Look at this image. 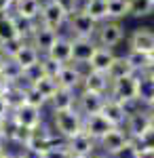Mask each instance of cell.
<instances>
[{
  "label": "cell",
  "mask_w": 154,
  "mask_h": 158,
  "mask_svg": "<svg viewBox=\"0 0 154 158\" xmlns=\"http://www.w3.org/2000/svg\"><path fill=\"white\" fill-rule=\"evenodd\" d=\"M68 11L61 6L59 0H42V6H40V17H38V23L51 27L55 32H59L63 25L68 23Z\"/></svg>",
  "instance_id": "cell-4"
},
{
  "label": "cell",
  "mask_w": 154,
  "mask_h": 158,
  "mask_svg": "<svg viewBox=\"0 0 154 158\" xmlns=\"http://www.w3.org/2000/svg\"><path fill=\"white\" fill-rule=\"evenodd\" d=\"M114 59H116L114 49H104V47H99V49L95 51V55L91 57L89 65H87V70L108 74V70H110V65H112V61H114Z\"/></svg>",
  "instance_id": "cell-22"
},
{
  "label": "cell",
  "mask_w": 154,
  "mask_h": 158,
  "mask_svg": "<svg viewBox=\"0 0 154 158\" xmlns=\"http://www.w3.org/2000/svg\"><path fill=\"white\" fill-rule=\"evenodd\" d=\"M45 57L51 61H55L57 65H66L72 63V38L70 36H57V40L53 42V47L45 53Z\"/></svg>",
  "instance_id": "cell-16"
},
{
  "label": "cell",
  "mask_w": 154,
  "mask_h": 158,
  "mask_svg": "<svg viewBox=\"0 0 154 158\" xmlns=\"http://www.w3.org/2000/svg\"><path fill=\"white\" fill-rule=\"evenodd\" d=\"M143 108H146V112H148V116H150V118H152V122H154V99L150 101V103H148V106H143Z\"/></svg>",
  "instance_id": "cell-42"
},
{
  "label": "cell",
  "mask_w": 154,
  "mask_h": 158,
  "mask_svg": "<svg viewBox=\"0 0 154 158\" xmlns=\"http://www.w3.org/2000/svg\"><path fill=\"white\" fill-rule=\"evenodd\" d=\"M42 112H45V110H38V108H34V106H28V103H24V106H19V108L13 110L9 120L15 122V124H19V127H24V129L34 131V129H38V127L45 122Z\"/></svg>",
  "instance_id": "cell-7"
},
{
  "label": "cell",
  "mask_w": 154,
  "mask_h": 158,
  "mask_svg": "<svg viewBox=\"0 0 154 158\" xmlns=\"http://www.w3.org/2000/svg\"><path fill=\"white\" fill-rule=\"evenodd\" d=\"M57 36H59V32H55V30H51V27H45V25L38 23L36 30H34V34H32V38H30V42L45 55V53L53 47V42L57 40Z\"/></svg>",
  "instance_id": "cell-19"
},
{
  "label": "cell",
  "mask_w": 154,
  "mask_h": 158,
  "mask_svg": "<svg viewBox=\"0 0 154 158\" xmlns=\"http://www.w3.org/2000/svg\"><path fill=\"white\" fill-rule=\"evenodd\" d=\"M150 65H154V49L148 53V68H150Z\"/></svg>",
  "instance_id": "cell-46"
},
{
  "label": "cell",
  "mask_w": 154,
  "mask_h": 158,
  "mask_svg": "<svg viewBox=\"0 0 154 158\" xmlns=\"http://www.w3.org/2000/svg\"><path fill=\"white\" fill-rule=\"evenodd\" d=\"M101 116L106 118L112 127H125V122L129 118V110L125 103H120L112 97H106V103L101 108Z\"/></svg>",
  "instance_id": "cell-17"
},
{
  "label": "cell",
  "mask_w": 154,
  "mask_h": 158,
  "mask_svg": "<svg viewBox=\"0 0 154 158\" xmlns=\"http://www.w3.org/2000/svg\"><path fill=\"white\" fill-rule=\"evenodd\" d=\"M6 80H4V76H2V72H0V95H2V91H4V89H6Z\"/></svg>",
  "instance_id": "cell-44"
},
{
  "label": "cell",
  "mask_w": 154,
  "mask_h": 158,
  "mask_svg": "<svg viewBox=\"0 0 154 158\" xmlns=\"http://www.w3.org/2000/svg\"><path fill=\"white\" fill-rule=\"evenodd\" d=\"M13 6H15V0H0V13L2 15L13 13Z\"/></svg>",
  "instance_id": "cell-39"
},
{
  "label": "cell",
  "mask_w": 154,
  "mask_h": 158,
  "mask_svg": "<svg viewBox=\"0 0 154 158\" xmlns=\"http://www.w3.org/2000/svg\"><path fill=\"white\" fill-rule=\"evenodd\" d=\"M4 158H21V156H19V152H15V150H9V154H6Z\"/></svg>",
  "instance_id": "cell-47"
},
{
  "label": "cell",
  "mask_w": 154,
  "mask_h": 158,
  "mask_svg": "<svg viewBox=\"0 0 154 158\" xmlns=\"http://www.w3.org/2000/svg\"><path fill=\"white\" fill-rule=\"evenodd\" d=\"M131 15V2L129 0H108V19L120 21Z\"/></svg>",
  "instance_id": "cell-29"
},
{
  "label": "cell",
  "mask_w": 154,
  "mask_h": 158,
  "mask_svg": "<svg viewBox=\"0 0 154 158\" xmlns=\"http://www.w3.org/2000/svg\"><path fill=\"white\" fill-rule=\"evenodd\" d=\"M76 99H78V91H68V89H57V93L49 101V110L51 112H61V110H72L76 108Z\"/></svg>",
  "instance_id": "cell-21"
},
{
  "label": "cell",
  "mask_w": 154,
  "mask_h": 158,
  "mask_svg": "<svg viewBox=\"0 0 154 158\" xmlns=\"http://www.w3.org/2000/svg\"><path fill=\"white\" fill-rule=\"evenodd\" d=\"M146 76H148V78H150V80H154V65H150V68H148V70H146Z\"/></svg>",
  "instance_id": "cell-45"
},
{
  "label": "cell",
  "mask_w": 154,
  "mask_h": 158,
  "mask_svg": "<svg viewBox=\"0 0 154 158\" xmlns=\"http://www.w3.org/2000/svg\"><path fill=\"white\" fill-rule=\"evenodd\" d=\"M135 74V70L131 68L127 55H116V59L112 61L110 70H108V78L110 80H118V78H125V76H131Z\"/></svg>",
  "instance_id": "cell-26"
},
{
  "label": "cell",
  "mask_w": 154,
  "mask_h": 158,
  "mask_svg": "<svg viewBox=\"0 0 154 158\" xmlns=\"http://www.w3.org/2000/svg\"><path fill=\"white\" fill-rule=\"evenodd\" d=\"M19 152V156L21 158H38L36 154H32V152H28V150H17Z\"/></svg>",
  "instance_id": "cell-43"
},
{
  "label": "cell",
  "mask_w": 154,
  "mask_h": 158,
  "mask_svg": "<svg viewBox=\"0 0 154 158\" xmlns=\"http://www.w3.org/2000/svg\"><path fill=\"white\" fill-rule=\"evenodd\" d=\"M91 158H112V156H108V154H104V152H99V150H97Z\"/></svg>",
  "instance_id": "cell-48"
},
{
  "label": "cell",
  "mask_w": 154,
  "mask_h": 158,
  "mask_svg": "<svg viewBox=\"0 0 154 158\" xmlns=\"http://www.w3.org/2000/svg\"><path fill=\"white\" fill-rule=\"evenodd\" d=\"M110 85H112V80L108 78V74L93 72V70H84L80 91H89V93L108 95V93H110Z\"/></svg>",
  "instance_id": "cell-15"
},
{
  "label": "cell",
  "mask_w": 154,
  "mask_h": 158,
  "mask_svg": "<svg viewBox=\"0 0 154 158\" xmlns=\"http://www.w3.org/2000/svg\"><path fill=\"white\" fill-rule=\"evenodd\" d=\"M24 91H25V85H9L4 91H2V99L6 101L9 110H15L19 106H24Z\"/></svg>",
  "instance_id": "cell-28"
},
{
  "label": "cell",
  "mask_w": 154,
  "mask_h": 158,
  "mask_svg": "<svg viewBox=\"0 0 154 158\" xmlns=\"http://www.w3.org/2000/svg\"><path fill=\"white\" fill-rule=\"evenodd\" d=\"M11 118V110H9V106H6V101L2 99V95H0V120H9Z\"/></svg>",
  "instance_id": "cell-38"
},
{
  "label": "cell",
  "mask_w": 154,
  "mask_h": 158,
  "mask_svg": "<svg viewBox=\"0 0 154 158\" xmlns=\"http://www.w3.org/2000/svg\"><path fill=\"white\" fill-rule=\"evenodd\" d=\"M112 129H114V127H112V124H110L101 114H93V116H87V118H84L83 131L87 135H91L95 141H99V139H101L108 131H112Z\"/></svg>",
  "instance_id": "cell-20"
},
{
  "label": "cell",
  "mask_w": 154,
  "mask_h": 158,
  "mask_svg": "<svg viewBox=\"0 0 154 158\" xmlns=\"http://www.w3.org/2000/svg\"><path fill=\"white\" fill-rule=\"evenodd\" d=\"M108 95H99V93H89V91H78V99H76V110L87 116H93V114H101V108L106 103Z\"/></svg>",
  "instance_id": "cell-13"
},
{
  "label": "cell",
  "mask_w": 154,
  "mask_h": 158,
  "mask_svg": "<svg viewBox=\"0 0 154 158\" xmlns=\"http://www.w3.org/2000/svg\"><path fill=\"white\" fill-rule=\"evenodd\" d=\"M24 101L28 103V106H34V108H38V110H45V108H49V101L38 91H36L34 86H30V85H25V91H24Z\"/></svg>",
  "instance_id": "cell-33"
},
{
  "label": "cell",
  "mask_w": 154,
  "mask_h": 158,
  "mask_svg": "<svg viewBox=\"0 0 154 158\" xmlns=\"http://www.w3.org/2000/svg\"><path fill=\"white\" fill-rule=\"evenodd\" d=\"M154 49V32L150 27H135L129 36V51L148 55Z\"/></svg>",
  "instance_id": "cell-18"
},
{
  "label": "cell",
  "mask_w": 154,
  "mask_h": 158,
  "mask_svg": "<svg viewBox=\"0 0 154 158\" xmlns=\"http://www.w3.org/2000/svg\"><path fill=\"white\" fill-rule=\"evenodd\" d=\"M4 61H6V55L2 53V49H0V68H2V63H4Z\"/></svg>",
  "instance_id": "cell-49"
},
{
  "label": "cell",
  "mask_w": 154,
  "mask_h": 158,
  "mask_svg": "<svg viewBox=\"0 0 154 158\" xmlns=\"http://www.w3.org/2000/svg\"><path fill=\"white\" fill-rule=\"evenodd\" d=\"M0 72L4 76L6 85H25L24 82V70H21L11 57H6V61H4L2 68H0Z\"/></svg>",
  "instance_id": "cell-27"
},
{
  "label": "cell",
  "mask_w": 154,
  "mask_h": 158,
  "mask_svg": "<svg viewBox=\"0 0 154 158\" xmlns=\"http://www.w3.org/2000/svg\"><path fill=\"white\" fill-rule=\"evenodd\" d=\"M9 122V120H6ZM6 122L0 120V141H6Z\"/></svg>",
  "instance_id": "cell-40"
},
{
  "label": "cell",
  "mask_w": 154,
  "mask_h": 158,
  "mask_svg": "<svg viewBox=\"0 0 154 158\" xmlns=\"http://www.w3.org/2000/svg\"><path fill=\"white\" fill-rule=\"evenodd\" d=\"M30 86H34L36 91L42 95V97L47 99V101H51V97L57 93V89H59V85H57V80L53 78V76H42L40 80H36L34 85H30Z\"/></svg>",
  "instance_id": "cell-31"
},
{
  "label": "cell",
  "mask_w": 154,
  "mask_h": 158,
  "mask_svg": "<svg viewBox=\"0 0 154 158\" xmlns=\"http://www.w3.org/2000/svg\"><path fill=\"white\" fill-rule=\"evenodd\" d=\"M15 40H21V38H19V34H17L13 13L0 15V47L11 44V42H15Z\"/></svg>",
  "instance_id": "cell-24"
},
{
  "label": "cell",
  "mask_w": 154,
  "mask_h": 158,
  "mask_svg": "<svg viewBox=\"0 0 154 158\" xmlns=\"http://www.w3.org/2000/svg\"><path fill=\"white\" fill-rule=\"evenodd\" d=\"M97 49L99 44L95 42V38H72V63L87 68Z\"/></svg>",
  "instance_id": "cell-8"
},
{
  "label": "cell",
  "mask_w": 154,
  "mask_h": 158,
  "mask_svg": "<svg viewBox=\"0 0 154 158\" xmlns=\"http://www.w3.org/2000/svg\"><path fill=\"white\" fill-rule=\"evenodd\" d=\"M57 141H61V139L55 135V131L51 129V124L42 122L38 129L30 131V137H28V143H25L24 150H28V152H32V154H36V156L40 158L47 150H51V148L55 146Z\"/></svg>",
  "instance_id": "cell-2"
},
{
  "label": "cell",
  "mask_w": 154,
  "mask_h": 158,
  "mask_svg": "<svg viewBox=\"0 0 154 158\" xmlns=\"http://www.w3.org/2000/svg\"><path fill=\"white\" fill-rule=\"evenodd\" d=\"M154 99V80H150L146 74H139V86H137V101L142 106H148Z\"/></svg>",
  "instance_id": "cell-30"
},
{
  "label": "cell",
  "mask_w": 154,
  "mask_h": 158,
  "mask_svg": "<svg viewBox=\"0 0 154 158\" xmlns=\"http://www.w3.org/2000/svg\"><path fill=\"white\" fill-rule=\"evenodd\" d=\"M51 129L61 141H68L74 135H78L84 127V116L76 108L61 110V112H51Z\"/></svg>",
  "instance_id": "cell-1"
},
{
  "label": "cell",
  "mask_w": 154,
  "mask_h": 158,
  "mask_svg": "<svg viewBox=\"0 0 154 158\" xmlns=\"http://www.w3.org/2000/svg\"><path fill=\"white\" fill-rule=\"evenodd\" d=\"M9 154V143L6 141H0V158H4Z\"/></svg>",
  "instance_id": "cell-41"
},
{
  "label": "cell",
  "mask_w": 154,
  "mask_h": 158,
  "mask_svg": "<svg viewBox=\"0 0 154 158\" xmlns=\"http://www.w3.org/2000/svg\"><path fill=\"white\" fill-rule=\"evenodd\" d=\"M131 2V15L133 17H148L154 13V4L150 0H129Z\"/></svg>",
  "instance_id": "cell-35"
},
{
  "label": "cell",
  "mask_w": 154,
  "mask_h": 158,
  "mask_svg": "<svg viewBox=\"0 0 154 158\" xmlns=\"http://www.w3.org/2000/svg\"><path fill=\"white\" fill-rule=\"evenodd\" d=\"M154 122L152 118L148 116V112H146V108H137L135 112H131L129 118H127V122H125V131H127V135H129V139H135V137H139V135L146 131V129H150Z\"/></svg>",
  "instance_id": "cell-14"
},
{
  "label": "cell",
  "mask_w": 154,
  "mask_h": 158,
  "mask_svg": "<svg viewBox=\"0 0 154 158\" xmlns=\"http://www.w3.org/2000/svg\"><path fill=\"white\" fill-rule=\"evenodd\" d=\"M40 6H42V0H15L13 13L24 19H30V21H38Z\"/></svg>",
  "instance_id": "cell-23"
},
{
  "label": "cell",
  "mask_w": 154,
  "mask_h": 158,
  "mask_svg": "<svg viewBox=\"0 0 154 158\" xmlns=\"http://www.w3.org/2000/svg\"><path fill=\"white\" fill-rule=\"evenodd\" d=\"M127 143H129L127 131H125L122 127H114L112 131H108V133L97 141V150L104 152V154H108V156H114L120 148H125Z\"/></svg>",
  "instance_id": "cell-9"
},
{
  "label": "cell",
  "mask_w": 154,
  "mask_h": 158,
  "mask_svg": "<svg viewBox=\"0 0 154 158\" xmlns=\"http://www.w3.org/2000/svg\"><path fill=\"white\" fill-rule=\"evenodd\" d=\"M13 19H15V27H17V34L21 40H30L32 34H34L36 25L38 21H30V19H24V17H19V15H15L13 13Z\"/></svg>",
  "instance_id": "cell-32"
},
{
  "label": "cell",
  "mask_w": 154,
  "mask_h": 158,
  "mask_svg": "<svg viewBox=\"0 0 154 158\" xmlns=\"http://www.w3.org/2000/svg\"><path fill=\"white\" fill-rule=\"evenodd\" d=\"M112 158H142V154H139L137 146H135V143L129 139V143H127L125 148H120V150H118V152H116Z\"/></svg>",
  "instance_id": "cell-37"
},
{
  "label": "cell",
  "mask_w": 154,
  "mask_h": 158,
  "mask_svg": "<svg viewBox=\"0 0 154 158\" xmlns=\"http://www.w3.org/2000/svg\"><path fill=\"white\" fill-rule=\"evenodd\" d=\"M137 86H139V74H131L118 80H112L108 97L116 99L120 103H139L137 101Z\"/></svg>",
  "instance_id": "cell-3"
},
{
  "label": "cell",
  "mask_w": 154,
  "mask_h": 158,
  "mask_svg": "<svg viewBox=\"0 0 154 158\" xmlns=\"http://www.w3.org/2000/svg\"><path fill=\"white\" fill-rule=\"evenodd\" d=\"M80 9L87 15H91L97 23L108 21V0H83Z\"/></svg>",
  "instance_id": "cell-25"
},
{
  "label": "cell",
  "mask_w": 154,
  "mask_h": 158,
  "mask_svg": "<svg viewBox=\"0 0 154 158\" xmlns=\"http://www.w3.org/2000/svg\"><path fill=\"white\" fill-rule=\"evenodd\" d=\"M122 38H125V30H122L120 21H110L108 19L104 23H99L97 34H95V42L104 49H116L122 42Z\"/></svg>",
  "instance_id": "cell-6"
},
{
  "label": "cell",
  "mask_w": 154,
  "mask_h": 158,
  "mask_svg": "<svg viewBox=\"0 0 154 158\" xmlns=\"http://www.w3.org/2000/svg\"><path fill=\"white\" fill-rule=\"evenodd\" d=\"M21 70H24V74L28 72V70H32L34 65H38L40 63V59H42V53L36 49L34 44L30 42V40H24L21 44H19V49L13 53V57H11Z\"/></svg>",
  "instance_id": "cell-11"
},
{
  "label": "cell",
  "mask_w": 154,
  "mask_h": 158,
  "mask_svg": "<svg viewBox=\"0 0 154 158\" xmlns=\"http://www.w3.org/2000/svg\"><path fill=\"white\" fill-rule=\"evenodd\" d=\"M150 2H152V4H154V0H150Z\"/></svg>",
  "instance_id": "cell-50"
},
{
  "label": "cell",
  "mask_w": 154,
  "mask_h": 158,
  "mask_svg": "<svg viewBox=\"0 0 154 158\" xmlns=\"http://www.w3.org/2000/svg\"><path fill=\"white\" fill-rule=\"evenodd\" d=\"M40 158H74V156L70 154V150H68V146H66V141H57L55 146L51 148V150H47Z\"/></svg>",
  "instance_id": "cell-36"
},
{
  "label": "cell",
  "mask_w": 154,
  "mask_h": 158,
  "mask_svg": "<svg viewBox=\"0 0 154 158\" xmlns=\"http://www.w3.org/2000/svg\"><path fill=\"white\" fill-rule=\"evenodd\" d=\"M68 27H70L72 38H95L99 23L91 15H87L83 9H78L68 17Z\"/></svg>",
  "instance_id": "cell-5"
},
{
  "label": "cell",
  "mask_w": 154,
  "mask_h": 158,
  "mask_svg": "<svg viewBox=\"0 0 154 158\" xmlns=\"http://www.w3.org/2000/svg\"><path fill=\"white\" fill-rule=\"evenodd\" d=\"M127 59H129L131 68L135 70V74H143L148 70V55L137 53V51H127Z\"/></svg>",
  "instance_id": "cell-34"
},
{
  "label": "cell",
  "mask_w": 154,
  "mask_h": 158,
  "mask_svg": "<svg viewBox=\"0 0 154 158\" xmlns=\"http://www.w3.org/2000/svg\"><path fill=\"white\" fill-rule=\"evenodd\" d=\"M83 74H84V70L80 68V65H76V63H66V65H61V68H59V72H57V76H55V80H57L59 89L80 91Z\"/></svg>",
  "instance_id": "cell-10"
},
{
  "label": "cell",
  "mask_w": 154,
  "mask_h": 158,
  "mask_svg": "<svg viewBox=\"0 0 154 158\" xmlns=\"http://www.w3.org/2000/svg\"><path fill=\"white\" fill-rule=\"evenodd\" d=\"M66 146H68V150H70V154L74 158H91L97 152V141L91 135H87L84 131H80L72 139H68Z\"/></svg>",
  "instance_id": "cell-12"
}]
</instances>
